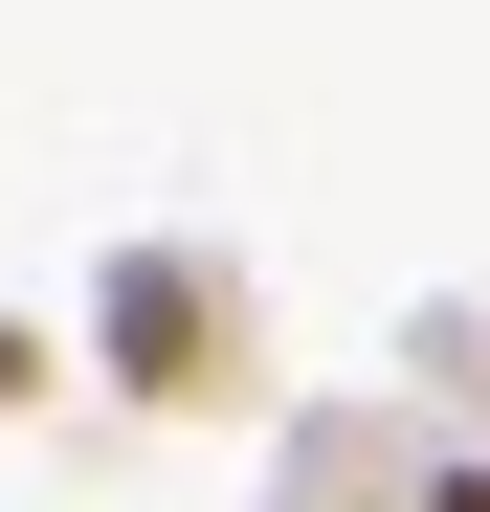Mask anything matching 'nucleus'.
Here are the masks:
<instances>
[{
    "instance_id": "obj_2",
    "label": "nucleus",
    "mask_w": 490,
    "mask_h": 512,
    "mask_svg": "<svg viewBox=\"0 0 490 512\" xmlns=\"http://www.w3.org/2000/svg\"><path fill=\"white\" fill-rule=\"evenodd\" d=\"M424 512H490V468H446V490H424Z\"/></svg>"
},
{
    "instance_id": "obj_1",
    "label": "nucleus",
    "mask_w": 490,
    "mask_h": 512,
    "mask_svg": "<svg viewBox=\"0 0 490 512\" xmlns=\"http://www.w3.org/2000/svg\"><path fill=\"white\" fill-rule=\"evenodd\" d=\"M112 357H134L156 401H201V357H223V312H201V268H112Z\"/></svg>"
}]
</instances>
